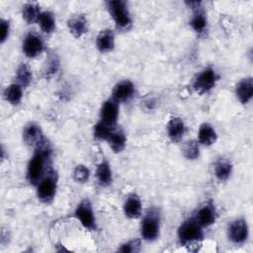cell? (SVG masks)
Returning a JSON list of instances; mask_svg holds the SVG:
<instances>
[{
	"instance_id": "17",
	"label": "cell",
	"mask_w": 253,
	"mask_h": 253,
	"mask_svg": "<svg viewBox=\"0 0 253 253\" xmlns=\"http://www.w3.org/2000/svg\"><path fill=\"white\" fill-rule=\"evenodd\" d=\"M235 95L242 105L248 104L253 97V78L247 76L240 79L235 86Z\"/></svg>"
},
{
	"instance_id": "13",
	"label": "cell",
	"mask_w": 253,
	"mask_h": 253,
	"mask_svg": "<svg viewBox=\"0 0 253 253\" xmlns=\"http://www.w3.org/2000/svg\"><path fill=\"white\" fill-rule=\"evenodd\" d=\"M193 15L189 22L190 27L192 30L199 36L203 37L208 32V18L205 10L203 9L202 5L198 8L192 9Z\"/></svg>"
},
{
	"instance_id": "2",
	"label": "cell",
	"mask_w": 253,
	"mask_h": 253,
	"mask_svg": "<svg viewBox=\"0 0 253 253\" xmlns=\"http://www.w3.org/2000/svg\"><path fill=\"white\" fill-rule=\"evenodd\" d=\"M204 227L195 219L194 216L184 220L178 227L177 235L179 242L183 246H196L204 239Z\"/></svg>"
},
{
	"instance_id": "5",
	"label": "cell",
	"mask_w": 253,
	"mask_h": 253,
	"mask_svg": "<svg viewBox=\"0 0 253 253\" xmlns=\"http://www.w3.org/2000/svg\"><path fill=\"white\" fill-rule=\"evenodd\" d=\"M217 81L218 75L215 69L212 66H208L196 74L192 82V88L196 93L204 95L211 91Z\"/></svg>"
},
{
	"instance_id": "9",
	"label": "cell",
	"mask_w": 253,
	"mask_h": 253,
	"mask_svg": "<svg viewBox=\"0 0 253 253\" xmlns=\"http://www.w3.org/2000/svg\"><path fill=\"white\" fill-rule=\"evenodd\" d=\"M43 48V40L39 34L30 32L25 36L22 43V50L27 57L35 58L39 56L42 52Z\"/></svg>"
},
{
	"instance_id": "8",
	"label": "cell",
	"mask_w": 253,
	"mask_h": 253,
	"mask_svg": "<svg viewBox=\"0 0 253 253\" xmlns=\"http://www.w3.org/2000/svg\"><path fill=\"white\" fill-rule=\"evenodd\" d=\"M249 235V227L247 221L243 217L232 220L227 228V237L229 241L235 245L243 244Z\"/></svg>"
},
{
	"instance_id": "26",
	"label": "cell",
	"mask_w": 253,
	"mask_h": 253,
	"mask_svg": "<svg viewBox=\"0 0 253 253\" xmlns=\"http://www.w3.org/2000/svg\"><path fill=\"white\" fill-rule=\"evenodd\" d=\"M37 24L45 34H51L55 30V17L52 12L45 10L40 14Z\"/></svg>"
},
{
	"instance_id": "27",
	"label": "cell",
	"mask_w": 253,
	"mask_h": 253,
	"mask_svg": "<svg viewBox=\"0 0 253 253\" xmlns=\"http://www.w3.org/2000/svg\"><path fill=\"white\" fill-rule=\"evenodd\" d=\"M16 79L23 88L28 87L33 81V71L28 63H21L16 70Z\"/></svg>"
},
{
	"instance_id": "32",
	"label": "cell",
	"mask_w": 253,
	"mask_h": 253,
	"mask_svg": "<svg viewBox=\"0 0 253 253\" xmlns=\"http://www.w3.org/2000/svg\"><path fill=\"white\" fill-rule=\"evenodd\" d=\"M141 248L140 239H131L127 242L123 243L119 248L118 251L122 253H135L139 252Z\"/></svg>"
},
{
	"instance_id": "22",
	"label": "cell",
	"mask_w": 253,
	"mask_h": 253,
	"mask_svg": "<svg viewBox=\"0 0 253 253\" xmlns=\"http://www.w3.org/2000/svg\"><path fill=\"white\" fill-rule=\"evenodd\" d=\"M3 97L9 104L18 106L21 104L23 99V87L17 82L11 83L4 89Z\"/></svg>"
},
{
	"instance_id": "24",
	"label": "cell",
	"mask_w": 253,
	"mask_h": 253,
	"mask_svg": "<svg viewBox=\"0 0 253 253\" xmlns=\"http://www.w3.org/2000/svg\"><path fill=\"white\" fill-rule=\"evenodd\" d=\"M41 13H42V10L38 3L27 2L22 7V17L28 25L37 23Z\"/></svg>"
},
{
	"instance_id": "31",
	"label": "cell",
	"mask_w": 253,
	"mask_h": 253,
	"mask_svg": "<svg viewBox=\"0 0 253 253\" xmlns=\"http://www.w3.org/2000/svg\"><path fill=\"white\" fill-rule=\"evenodd\" d=\"M58 69H59V59L57 55L54 53L49 54V56L47 57L44 63V68H43V72L45 76L46 77L52 76L58 71Z\"/></svg>"
},
{
	"instance_id": "11",
	"label": "cell",
	"mask_w": 253,
	"mask_h": 253,
	"mask_svg": "<svg viewBox=\"0 0 253 253\" xmlns=\"http://www.w3.org/2000/svg\"><path fill=\"white\" fill-rule=\"evenodd\" d=\"M135 93L134 84L127 79L118 82L112 91V99L117 103H126L128 102Z\"/></svg>"
},
{
	"instance_id": "30",
	"label": "cell",
	"mask_w": 253,
	"mask_h": 253,
	"mask_svg": "<svg viewBox=\"0 0 253 253\" xmlns=\"http://www.w3.org/2000/svg\"><path fill=\"white\" fill-rule=\"evenodd\" d=\"M72 177L76 183H86L90 178V170L84 164H78L73 169Z\"/></svg>"
},
{
	"instance_id": "29",
	"label": "cell",
	"mask_w": 253,
	"mask_h": 253,
	"mask_svg": "<svg viewBox=\"0 0 253 253\" xmlns=\"http://www.w3.org/2000/svg\"><path fill=\"white\" fill-rule=\"evenodd\" d=\"M183 155L188 160H195L200 156V144L198 140H188L183 146Z\"/></svg>"
},
{
	"instance_id": "7",
	"label": "cell",
	"mask_w": 253,
	"mask_h": 253,
	"mask_svg": "<svg viewBox=\"0 0 253 253\" xmlns=\"http://www.w3.org/2000/svg\"><path fill=\"white\" fill-rule=\"evenodd\" d=\"M74 216L85 229L90 231L97 229L93 206L89 199L86 198L77 205L74 211Z\"/></svg>"
},
{
	"instance_id": "16",
	"label": "cell",
	"mask_w": 253,
	"mask_h": 253,
	"mask_svg": "<svg viewBox=\"0 0 253 253\" xmlns=\"http://www.w3.org/2000/svg\"><path fill=\"white\" fill-rule=\"evenodd\" d=\"M202 227H209L216 220V211L211 202L203 205L194 216Z\"/></svg>"
},
{
	"instance_id": "10",
	"label": "cell",
	"mask_w": 253,
	"mask_h": 253,
	"mask_svg": "<svg viewBox=\"0 0 253 253\" xmlns=\"http://www.w3.org/2000/svg\"><path fill=\"white\" fill-rule=\"evenodd\" d=\"M23 141L31 147H38L46 138L43 135L42 129L40 125L34 122L28 123L23 128Z\"/></svg>"
},
{
	"instance_id": "6",
	"label": "cell",
	"mask_w": 253,
	"mask_h": 253,
	"mask_svg": "<svg viewBox=\"0 0 253 253\" xmlns=\"http://www.w3.org/2000/svg\"><path fill=\"white\" fill-rule=\"evenodd\" d=\"M36 187H37L38 199L43 204H50L56 195V189H57L56 171L50 168Z\"/></svg>"
},
{
	"instance_id": "3",
	"label": "cell",
	"mask_w": 253,
	"mask_h": 253,
	"mask_svg": "<svg viewBox=\"0 0 253 253\" xmlns=\"http://www.w3.org/2000/svg\"><path fill=\"white\" fill-rule=\"evenodd\" d=\"M106 7L118 30L126 32L131 28L132 19L126 1L110 0L106 2Z\"/></svg>"
},
{
	"instance_id": "12",
	"label": "cell",
	"mask_w": 253,
	"mask_h": 253,
	"mask_svg": "<svg viewBox=\"0 0 253 253\" xmlns=\"http://www.w3.org/2000/svg\"><path fill=\"white\" fill-rule=\"evenodd\" d=\"M119 119V103L112 98L106 100L100 109V121L115 127Z\"/></svg>"
},
{
	"instance_id": "28",
	"label": "cell",
	"mask_w": 253,
	"mask_h": 253,
	"mask_svg": "<svg viewBox=\"0 0 253 253\" xmlns=\"http://www.w3.org/2000/svg\"><path fill=\"white\" fill-rule=\"evenodd\" d=\"M114 128L115 127L108 126L102 121H99L94 125V127H93L94 138H96L97 140H108Z\"/></svg>"
},
{
	"instance_id": "23",
	"label": "cell",
	"mask_w": 253,
	"mask_h": 253,
	"mask_svg": "<svg viewBox=\"0 0 253 253\" xmlns=\"http://www.w3.org/2000/svg\"><path fill=\"white\" fill-rule=\"evenodd\" d=\"M107 141L113 152L120 153L126 148V135L123 129L114 128Z\"/></svg>"
},
{
	"instance_id": "18",
	"label": "cell",
	"mask_w": 253,
	"mask_h": 253,
	"mask_svg": "<svg viewBox=\"0 0 253 253\" xmlns=\"http://www.w3.org/2000/svg\"><path fill=\"white\" fill-rule=\"evenodd\" d=\"M67 28L74 38L79 39L85 35L88 30V20L83 14L72 15L67 20Z\"/></svg>"
},
{
	"instance_id": "33",
	"label": "cell",
	"mask_w": 253,
	"mask_h": 253,
	"mask_svg": "<svg viewBox=\"0 0 253 253\" xmlns=\"http://www.w3.org/2000/svg\"><path fill=\"white\" fill-rule=\"evenodd\" d=\"M10 34V22L4 18L0 20V42L4 43L9 38Z\"/></svg>"
},
{
	"instance_id": "14",
	"label": "cell",
	"mask_w": 253,
	"mask_h": 253,
	"mask_svg": "<svg viewBox=\"0 0 253 253\" xmlns=\"http://www.w3.org/2000/svg\"><path fill=\"white\" fill-rule=\"evenodd\" d=\"M186 125L179 117H172L166 125L167 135L173 143H178L182 140L186 133Z\"/></svg>"
},
{
	"instance_id": "20",
	"label": "cell",
	"mask_w": 253,
	"mask_h": 253,
	"mask_svg": "<svg viewBox=\"0 0 253 253\" xmlns=\"http://www.w3.org/2000/svg\"><path fill=\"white\" fill-rule=\"evenodd\" d=\"M217 139V133L214 127L209 123H203L198 131V142L200 145L211 146L215 143Z\"/></svg>"
},
{
	"instance_id": "1",
	"label": "cell",
	"mask_w": 253,
	"mask_h": 253,
	"mask_svg": "<svg viewBox=\"0 0 253 253\" xmlns=\"http://www.w3.org/2000/svg\"><path fill=\"white\" fill-rule=\"evenodd\" d=\"M50 157L51 146L48 140L45 139L38 147L35 148L34 154L28 163L26 177L31 185L37 186L50 169H46V166L49 165Z\"/></svg>"
},
{
	"instance_id": "19",
	"label": "cell",
	"mask_w": 253,
	"mask_h": 253,
	"mask_svg": "<svg viewBox=\"0 0 253 253\" xmlns=\"http://www.w3.org/2000/svg\"><path fill=\"white\" fill-rule=\"evenodd\" d=\"M97 49L102 53H107L115 48V34L111 29L100 31L96 38Z\"/></svg>"
},
{
	"instance_id": "25",
	"label": "cell",
	"mask_w": 253,
	"mask_h": 253,
	"mask_svg": "<svg viewBox=\"0 0 253 253\" xmlns=\"http://www.w3.org/2000/svg\"><path fill=\"white\" fill-rule=\"evenodd\" d=\"M231 172H232V164L229 160L220 158L214 163L213 173L215 178L219 182L226 181L230 177Z\"/></svg>"
},
{
	"instance_id": "4",
	"label": "cell",
	"mask_w": 253,
	"mask_h": 253,
	"mask_svg": "<svg viewBox=\"0 0 253 253\" xmlns=\"http://www.w3.org/2000/svg\"><path fill=\"white\" fill-rule=\"evenodd\" d=\"M160 213L156 209H150L144 214L140 224V234L147 242L155 241L160 234Z\"/></svg>"
},
{
	"instance_id": "15",
	"label": "cell",
	"mask_w": 253,
	"mask_h": 253,
	"mask_svg": "<svg viewBox=\"0 0 253 253\" xmlns=\"http://www.w3.org/2000/svg\"><path fill=\"white\" fill-rule=\"evenodd\" d=\"M124 213L129 219H136L141 216L142 204L139 196L135 193L127 195L124 203Z\"/></svg>"
},
{
	"instance_id": "21",
	"label": "cell",
	"mask_w": 253,
	"mask_h": 253,
	"mask_svg": "<svg viewBox=\"0 0 253 253\" xmlns=\"http://www.w3.org/2000/svg\"><path fill=\"white\" fill-rule=\"evenodd\" d=\"M95 176H96L98 184L101 187H108L112 184L113 171H112V167H111L110 163L106 159H103L97 165Z\"/></svg>"
}]
</instances>
